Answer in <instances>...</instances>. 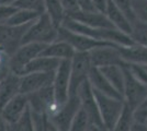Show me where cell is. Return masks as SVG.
<instances>
[{
    "mask_svg": "<svg viewBox=\"0 0 147 131\" xmlns=\"http://www.w3.org/2000/svg\"><path fill=\"white\" fill-rule=\"evenodd\" d=\"M13 6L18 9L31 10L41 14L45 12V0H17Z\"/></svg>",
    "mask_w": 147,
    "mask_h": 131,
    "instance_id": "4316f807",
    "label": "cell"
},
{
    "mask_svg": "<svg viewBox=\"0 0 147 131\" xmlns=\"http://www.w3.org/2000/svg\"><path fill=\"white\" fill-rule=\"evenodd\" d=\"M70 66L71 59L61 60L57 68L53 80V91L55 100L59 105H64L69 97L70 86Z\"/></svg>",
    "mask_w": 147,
    "mask_h": 131,
    "instance_id": "9c48e42d",
    "label": "cell"
},
{
    "mask_svg": "<svg viewBox=\"0 0 147 131\" xmlns=\"http://www.w3.org/2000/svg\"><path fill=\"white\" fill-rule=\"evenodd\" d=\"M41 15V13L31 11V10H24V9H18L16 12L10 17V19L6 22V24L20 26V25L30 24L34 22L35 20Z\"/></svg>",
    "mask_w": 147,
    "mask_h": 131,
    "instance_id": "cb8c5ba5",
    "label": "cell"
},
{
    "mask_svg": "<svg viewBox=\"0 0 147 131\" xmlns=\"http://www.w3.org/2000/svg\"><path fill=\"white\" fill-rule=\"evenodd\" d=\"M146 107H147V96H146V100H145V102H144V104H143L141 108H138V109H143V108H146ZM138 109H137V110H138Z\"/></svg>",
    "mask_w": 147,
    "mask_h": 131,
    "instance_id": "b9f144b4",
    "label": "cell"
},
{
    "mask_svg": "<svg viewBox=\"0 0 147 131\" xmlns=\"http://www.w3.org/2000/svg\"><path fill=\"white\" fill-rule=\"evenodd\" d=\"M89 124H90V121H89V118L87 116L86 112L80 107V109L76 114V116L74 117L73 121H71L69 131H87Z\"/></svg>",
    "mask_w": 147,
    "mask_h": 131,
    "instance_id": "83f0119b",
    "label": "cell"
},
{
    "mask_svg": "<svg viewBox=\"0 0 147 131\" xmlns=\"http://www.w3.org/2000/svg\"><path fill=\"white\" fill-rule=\"evenodd\" d=\"M123 71H124L123 100L126 105H129L134 112H136L138 108H141L146 100L147 85L140 81L138 79H136L127 67H123Z\"/></svg>",
    "mask_w": 147,
    "mask_h": 131,
    "instance_id": "3957f363",
    "label": "cell"
},
{
    "mask_svg": "<svg viewBox=\"0 0 147 131\" xmlns=\"http://www.w3.org/2000/svg\"><path fill=\"white\" fill-rule=\"evenodd\" d=\"M0 131H11V126L7 122L0 112Z\"/></svg>",
    "mask_w": 147,
    "mask_h": 131,
    "instance_id": "ab89813d",
    "label": "cell"
},
{
    "mask_svg": "<svg viewBox=\"0 0 147 131\" xmlns=\"http://www.w3.org/2000/svg\"><path fill=\"white\" fill-rule=\"evenodd\" d=\"M46 44L41 43H28L22 44L18 49L10 56V71L21 75L24 67L32 61L34 58L41 55V53L45 48Z\"/></svg>",
    "mask_w": 147,
    "mask_h": 131,
    "instance_id": "52a82bcc",
    "label": "cell"
},
{
    "mask_svg": "<svg viewBox=\"0 0 147 131\" xmlns=\"http://www.w3.org/2000/svg\"><path fill=\"white\" fill-rule=\"evenodd\" d=\"M92 66L94 67H105V66H120L126 67L127 63L123 60L117 46H101L89 51Z\"/></svg>",
    "mask_w": 147,
    "mask_h": 131,
    "instance_id": "8fae6325",
    "label": "cell"
},
{
    "mask_svg": "<svg viewBox=\"0 0 147 131\" xmlns=\"http://www.w3.org/2000/svg\"><path fill=\"white\" fill-rule=\"evenodd\" d=\"M21 75L10 71L0 81V110L6 106L13 97L20 94Z\"/></svg>",
    "mask_w": 147,
    "mask_h": 131,
    "instance_id": "2e32d148",
    "label": "cell"
},
{
    "mask_svg": "<svg viewBox=\"0 0 147 131\" xmlns=\"http://www.w3.org/2000/svg\"><path fill=\"white\" fill-rule=\"evenodd\" d=\"M45 12L47 13L56 27L59 29L66 18V12L61 0H45Z\"/></svg>",
    "mask_w": 147,
    "mask_h": 131,
    "instance_id": "603a6c76",
    "label": "cell"
},
{
    "mask_svg": "<svg viewBox=\"0 0 147 131\" xmlns=\"http://www.w3.org/2000/svg\"><path fill=\"white\" fill-rule=\"evenodd\" d=\"M112 2H114L123 12L126 14V17L129 19L131 23L135 21V17L133 10H132V0H111Z\"/></svg>",
    "mask_w": 147,
    "mask_h": 131,
    "instance_id": "1f68e13d",
    "label": "cell"
},
{
    "mask_svg": "<svg viewBox=\"0 0 147 131\" xmlns=\"http://www.w3.org/2000/svg\"><path fill=\"white\" fill-rule=\"evenodd\" d=\"M75 54H76V50L69 44L64 41L57 39L55 42L49 43L45 46L43 51L41 53V56L65 60V59H71Z\"/></svg>",
    "mask_w": 147,
    "mask_h": 131,
    "instance_id": "ffe728a7",
    "label": "cell"
},
{
    "mask_svg": "<svg viewBox=\"0 0 147 131\" xmlns=\"http://www.w3.org/2000/svg\"><path fill=\"white\" fill-rule=\"evenodd\" d=\"M134 43L140 44L147 47V23L140 20H135L132 22V31L129 34Z\"/></svg>",
    "mask_w": 147,
    "mask_h": 131,
    "instance_id": "484cf974",
    "label": "cell"
},
{
    "mask_svg": "<svg viewBox=\"0 0 147 131\" xmlns=\"http://www.w3.org/2000/svg\"><path fill=\"white\" fill-rule=\"evenodd\" d=\"M17 0H0V5H13Z\"/></svg>",
    "mask_w": 147,
    "mask_h": 131,
    "instance_id": "60d3db41",
    "label": "cell"
},
{
    "mask_svg": "<svg viewBox=\"0 0 147 131\" xmlns=\"http://www.w3.org/2000/svg\"><path fill=\"white\" fill-rule=\"evenodd\" d=\"M134 118L135 121H140V122H144L147 118V107L143 108V109H138L134 112Z\"/></svg>",
    "mask_w": 147,
    "mask_h": 131,
    "instance_id": "d590c367",
    "label": "cell"
},
{
    "mask_svg": "<svg viewBox=\"0 0 147 131\" xmlns=\"http://www.w3.org/2000/svg\"><path fill=\"white\" fill-rule=\"evenodd\" d=\"M127 68L133 73L136 79H138L141 82L147 85V65H140V63H129Z\"/></svg>",
    "mask_w": 147,
    "mask_h": 131,
    "instance_id": "4dcf8cb0",
    "label": "cell"
},
{
    "mask_svg": "<svg viewBox=\"0 0 147 131\" xmlns=\"http://www.w3.org/2000/svg\"><path fill=\"white\" fill-rule=\"evenodd\" d=\"M144 122H145V124H146V125H147V118H146V120H145V121H144Z\"/></svg>",
    "mask_w": 147,
    "mask_h": 131,
    "instance_id": "7bdbcfd3",
    "label": "cell"
},
{
    "mask_svg": "<svg viewBox=\"0 0 147 131\" xmlns=\"http://www.w3.org/2000/svg\"><path fill=\"white\" fill-rule=\"evenodd\" d=\"M61 26L66 27L70 31L87 35L100 42H107L117 46H131L135 44L129 34L120 31L115 27H90V26L81 24L68 17L65 18Z\"/></svg>",
    "mask_w": 147,
    "mask_h": 131,
    "instance_id": "6da1fadb",
    "label": "cell"
},
{
    "mask_svg": "<svg viewBox=\"0 0 147 131\" xmlns=\"http://www.w3.org/2000/svg\"><path fill=\"white\" fill-rule=\"evenodd\" d=\"M32 23L20 26L0 23V48L11 56L22 45L23 36Z\"/></svg>",
    "mask_w": 147,
    "mask_h": 131,
    "instance_id": "ba28073f",
    "label": "cell"
},
{
    "mask_svg": "<svg viewBox=\"0 0 147 131\" xmlns=\"http://www.w3.org/2000/svg\"><path fill=\"white\" fill-rule=\"evenodd\" d=\"M17 10L18 8L13 5H0V23H6Z\"/></svg>",
    "mask_w": 147,
    "mask_h": 131,
    "instance_id": "836d02e7",
    "label": "cell"
},
{
    "mask_svg": "<svg viewBox=\"0 0 147 131\" xmlns=\"http://www.w3.org/2000/svg\"><path fill=\"white\" fill-rule=\"evenodd\" d=\"M57 39L66 42L76 51H81V53H89L92 49H94L97 47H101V46H117V45H113V44L107 43V42L97 41V39L89 37L87 35L70 31V30H68L64 26H61L58 29Z\"/></svg>",
    "mask_w": 147,
    "mask_h": 131,
    "instance_id": "8992f818",
    "label": "cell"
},
{
    "mask_svg": "<svg viewBox=\"0 0 147 131\" xmlns=\"http://www.w3.org/2000/svg\"><path fill=\"white\" fill-rule=\"evenodd\" d=\"M123 60L129 63L147 65V47L140 44H133L131 46H117Z\"/></svg>",
    "mask_w": 147,
    "mask_h": 131,
    "instance_id": "44dd1931",
    "label": "cell"
},
{
    "mask_svg": "<svg viewBox=\"0 0 147 131\" xmlns=\"http://www.w3.org/2000/svg\"><path fill=\"white\" fill-rule=\"evenodd\" d=\"M134 110L124 103L123 110L120 115V117L115 122V125L113 127V129L111 131H131L132 127L135 122L134 118Z\"/></svg>",
    "mask_w": 147,
    "mask_h": 131,
    "instance_id": "d4e9b609",
    "label": "cell"
},
{
    "mask_svg": "<svg viewBox=\"0 0 147 131\" xmlns=\"http://www.w3.org/2000/svg\"><path fill=\"white\" fill-rule=\"evenodd\" d=\"M55 72H31L21 75L20 93L29 95L38 90L52 85Z\"/></svg>",
    "mask_w": 147,
    "mask_h": 131,
    "instance_id": "4fadbf2b",
    "label": "cell"
},
{
    "mask_svg": "<svg viewBox=\"0 0 147 131\" xmlns=\"http://www.w3.org/2000/svg\"><path fill=\"white\" fill-rule=\"evenodd\" d=\"M61 60L46 56H37L24 67L21 75L31 72H55Z\"/></svg>",
    "mask_w": 147,
    "mask_h": 131,
    "instance_id": "d6986e66",
    "label": "cell"
},
{
    "mask_svg": "<svg viewBox=\"0 0 147 131\" xmlns=\"http://www.w3.org/2000/svg\"><path fill=\"white\" fill-rule=\"evenodd\" d=\"M58 27L52 22L47 13H42L32 24L29 26L28 31L23 36L22 44L41 43L49 44L57 41Z\"/></svg>",
    "mask_w": 147,
    "mask_h": 131,
    "instance_id": "7a4b0ae2",
    "label": "cell"
},
{
    "mask_svg": "<svg viewBox=\"0 0 147 131\" xmlns=\"http://www.w3.org/2000/svg\"><path fill=\"white\" fill-rule=\"evenodd\" d=\"M11 131H35L32 117H31L30 108H28L22 115V117L14 125L11 126Z\"/></svg>",
    "mask_w": 147,
    "mask_h": 131,
    "instance_id": "f1b7e54d",
    "label": "cell"
},
{
    "mask_svg": "<svg viewBox=\"0 0 147 131\" xmlns=\"http://www.w3.org/2000/svg\"><path fill=\"white\" fill-rule=\"evenodd\" d=\"M9 61H10V56L5 50L0 48V81L10 72Z\"/></svg>",
    "mask_w": 147,
    "mask_h": 131,
    "instance_id": "d6a6232c",
    "label": "cell"
},
{
    "mask_svg": "<svg viewBox=\"0 0 147 131\" xmlns=\"http://www.w3.org/2000/svg\"><path fill=\"white\" fill-rule=\"evenodd\" d=\"M87 131H110L104 125L101 124H89Z\"/></svg>",
    "mask_w": 147,
    "mask_h": 131,
    "instance_id": "74e56055",
    "label": "cell"
},
{
    "mask_svg": "<svg viewBox=\"0 0 147 131\" xmlns=\"http://www.w3.org/2000/svg\"><path fill=\"white\" fill-rule=\"evenodd\" d=\"M91 67L92 63L89 53L76 51V54L71 58V66H70L69 96L77 95L79 86L88 80V74Z\"/></svg>",
    "mask_w": 147,
    "mask_h": 131,
    "instance_id": "5b68a950",
    "label": "cell"
},
{
    "mask_svg": "<svg viewBox=\"0 0 147 131\" xmlns=\"http://www.w3.org/2000/svg\"><path fill=\"white\" fill-rule=\"evenodd\" d=\"M93 94L97 100V105H98L102 124L111 131L122 112L123 107H124V100L121 98L108 96L94 90H93Z\"/></svg>",
    "mask_w": 147,
    "mask_h": 131,
    "instance_id": "277c9868",
    "label": "cell"
},
{
    "mask_svg": "<svg viewBox=\"0 0 147 131\" xmlns=\"http://www.w3.org/2000/svg\"><path fill=\"white\" fill-rule=\"evenodd\" d=\"M81 107L78 95H70L68 100L61 105L59 110L54 116L49 117V121L58 131H69L74 117Z\"/></svg>",
    "mask_w": 147,
    "mask_h": 131,
    "instance_id": "30bf717a",
    "label": "cell"
},
{
    "mask_svg": "<svg viewBox=\"0 0 147 131\" xmlns=\"http://www.w3.org/2000/svg\"><path fill=\"white\" fill-rule=\"evenodd\" d=\"M76 2L78 5L79 10H82V11H96L97 10L91 0H76Z\"/></svg>",
    "mask_w": 147,
    "mask_h": 131,
    "instance_id": "e575fe53",
    "label": "cell"
},
{
    "mask_svg": "<svg viewBox=\"0 0 147 131\" xmlns=\"http://www.w3.org/2000/svg\"><path fill=\"white\" fill-rule=\"evenodd\" d=\"M88 81L94 91L105 94V95L111 96V97L123 100V97L120 95V93L111 85V83L108 81V79L104 76L103 73L101 72V70L98 67H94V66L91 67L90 71H89V74H88Z\"/></svg>",
    "mask_w": 147,
    "mask_h": 131,
    "instance_id": "e0dca14e",
    "label": "cell"
},
{
    "mask_svg": "<svg viewBox=\"0 0 147 131\" xmlns=\"http://www.w3.org/2000/svg\"><path fill=\"white\" fill-rule=\"evenodd\" d=\"M29 108V100L25 94L20 93L13 97L9 103H7L0 112L2 117L10 126H13L19 119L22 117L25 110Z\"/></svg>",
    "mask_w": 147,
    "mask_h": 131,
    "instance_id": "5bb4252c",
    "label": "cell"
},
{
    "mask_svg": "<svg viewBox=\"0 0 147 131\" xmlns=\"http://www.w3.org/2000/svg\"><path fill=\"white\" fill-rule=\"evenodd\" d=\"M103 75L108 79V81L111 83V85L120 93L123 97L124 93V71L123 67L120 66H105L99 68Z\"/></svg>",
    "mask_w": 147,
    "mask_h": 131,
    "instance_id": "7402d4cb",
    "label": "cell"
},
{
    "mask_svg": "<svg viewBox=\"0 0 147 131\" xmlns=\"http://www.w3.org/2000/svg\"><path fill=\"white\" fill-rule=\"evenodd\" d=\"M94 8L100 11V12H105L107 9V5H108V0H91Z\"/></svg>",
    "mask_w": 147,
    "mask_h": 131,
    "instance_id": "8d00e7d4",
    "label": "cell"
},
{
    "mask_svg": "<svg viewBox=\"0 0 147 131\" xmlns=\"http://www.w3.org/2000/svg\"><path fill=\"white\" fill-rule=\"evenodd\" d=\"M66 17L90 27H114V25L111 23V21L108 19L105 13L97 11V10L96 11L77 10L70 14H67Z\"/></svg>",
    "mask_w": 147,
    "mask_h": 131,
    "instance_id": "9a60e30c",
    "label": "cell"
},
{
    "mask_svg": "<svg viewBox=\"0 0 147 131\" xmlns=\"http://www.w3.org/2000/svg\"><path fill=\"white\" fill-rule=\"evenodd\" d=\"M132 10L135 19L147 23V0H132Z\"/></svg>",
    "mask_w": 147,
    "mask_h": 131,
    "instance_id": "f546056e",
    "label": "cell"
},
{
    "mask_svg": "<svg viewBox=\"0 0 147 131\" xmlns=\"http://www.w3.org/2000/svg\"><path fill=\"white\" fill-rule=\"evenodd\" d=\"M131 131H147V125L145 124V122L135 121Z\"/></svg>",
    "mask_w": 147,
    "mask_h": 131,
    "instance_id": "f35d334b",
    "label": "cell"
},
{
    "mask_svg": "<svg viewBox=\"0 0 147 131\" xmlns=\"http://www.w3.org/2000/svg\"><path fill=\"white\" fill-rule=\"evenodd\" d=\"M77 95H78L80 100L81 108L86 112L90 124H101V125H103L101 117H100V112H99L97 100H96L94 94H93V90H92L91 85H90L88 80L84 82L79 86Z\"/></svg>",
    "mask_w": 147,
    "mask_h": 131,
    "instance_id": "7c38bea8",
    "label": "cell"
},
{
    "mask_svg": "<svg viewBox=\"0 0 147 131\" xmlns=\"http://www.w3.org/2000/svg\"><path fill=\"white\" fill-rule=\"evenodd\" d=\"M104 13L108 17V19L111 21V23L114 25V27H117V30L124 32L129 35L131 34V31H132L131 21L126 17V14L123 12L114 2H112L111 0H108V5H107V9H105Z\"/></svg>",
    "mask_w": 147,
    "mask_h": 131,
    "instance_id": "ac0fdd59",
    "label": "cell"
}]
</instances>
